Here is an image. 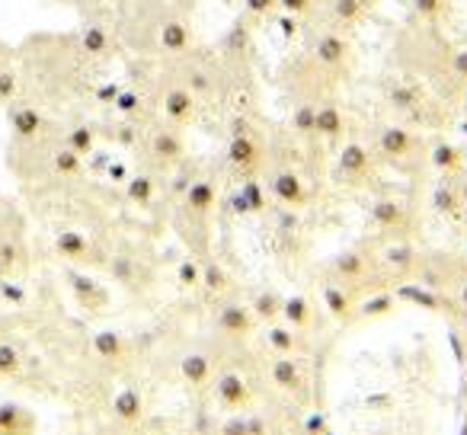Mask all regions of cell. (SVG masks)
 I'll use <instances>...</instances> for the list:
<instances>
[{"instance_id":"29","label":"cell","mask_w":467,"mask_h":435,"mask_svg":"<svg viewBox=\"0 0 467 435\" xmlns=\"http://www.w3.org/2000/svg\"><path fill=\"white\" fill-rule=\"evenodd\" d=\"M282 295L273 292V288H266V292L254 295V301H250V311L256 314V320L260 324H275V320H282Z\"/></svg>"},{"instance_id":"37","label":"cell","mask_w":467,"mask_h":435,"mask_svg":"<svg viewBox=\"0 0 467 435\" xmlns=\"http://www.w3.org/2000/svg\"><path fill=\"white\" fill-rule=\"evenodd\" d=\"M52 170L58 176H80V173H84V157L74 154L71 148H65V144H61V148L52 154Z\"/></svg>"},{"instance_id":"32","label":"cell","mask_w":467,"mask_h":435,"mask_svg":"<svg viewBox=\"0 0 467 435\" xmlns=\"http://www.w3.org/2000/svg\"><path fill=\"white\" fill-rule=\"evenodd\" d=\"M55 250H58L65 260H87L90 243H87V237L80 234V231H61V234L55 237Z\"/></svg>"},{"instance_id":"5","label":"cell","mask_w":467,"mask_h":435,"mask_svg":"<svg viewBox=\"0 0 467 435\" xmlns=\"http://www.w3.org/2000/svg\"><path fill=\"white\" fill-rule=\"evenodd\" d=\"M394 295H397V301H407V305H416L429 314H448V317H458L461 314L458 298L439 292V288L422 285V282H397Z\"/></svg>"},{"instance_id":"28","label":"cell","mask_w":467,"mask_h":435,"mask_svg":"<svg viewBox=\"0 0 467 435\" xmlns=\"http://www.w3.org/2000/svg\"><path fill=\"white\" fill-rule=\"evenodd\" d=\"M10 125H14L16 138L29 141V138H36V135L42 131L46 119H42V112H39V109H33V106H16V109L10 112Z\"/></svg>"},{"instance_id":"54","label":"cell","mask_w":467,"mask_h":435,"mask_svg":"<svg viewBox=\"0 0 467 435\" xmlns=\"http://www.w3.org/2000/svg\"><path fill=\"white\" fill-rule=\"evenodd\" d=\"M461 222H467V199H464V218H461Z\"/></svg>"},{"instance_id":"53","label":"cell","mask_w":467,"mask_h":435,"mask_svg":"<svg viewBox=\"0 0 467 435\" xmlns=\"http://www.w3.org/2000/svg\"><path fill=\"white\" fill-rule=\"evenodd\" d=\"M458 103H461V109H464V112H467V84H464V87H461V93H458Z\"/></svg>"},{"instance_id":"43","label":"cell","mask_w":467,"mask_h":435,"mask_svg":"<svg viewBox=\"0 0 467 435\" xmlns=\"http://www.w3.org/2000/svg\"><path fill=\"white\" fill-rule=\"evenodd\" d=\"M176 275H180V285H186V288L202 285V266L195 260H182L180 269H176Z\"/></svg>"},{"instance_id":"18","label":"cell","mask_w":467,"mask_h":435,"mask_svg":"<svg viewBox=\"0 0 467 435\" xmlns=\"http://www.w3.org/2000/svg\"><path fill=\"white\" fill-rule=\"evenodd\" d=\"M214 371H218L214 358L208 356V352H202V349L186 352V356H182V362H180V375H182V381H186L189 388H205V384H212Z\"/></svg>"},{"instance_id":"42","label":"cell","mask_w":467,"mask_h":435,"mask_svg":"<svg viewBox=\"0 0 467 435\" xmlns=\"http://www.w3.org/2000/svg\"><path fill=\"white\" fill-rule=\"evenodd\" d=\"M112 106H116L125 119H135L138 112H141V93L138 90H119L116 99H112Z\"/></svg>"},{"instance_id":"52","label":"cell","mask_w":467,"mask_h":435,"mask_svg":"<svg viewBox=\"0 0 467 435\" xmlns=\"http://www.w3.org/2000/svg\"><path fill=\"white\" fill-rule=\"evenodd\" d=\"M109 176H112V180H122V176H125L122 163H112V167H109Z\"/></svg>"},{"instance_id":"51","label":"cell","mask_w":467,"mask_h":435,"mask_svg":"<svg viewBox=\"0 0 467 435\" xmlns=\"http://www.w3.org/2000/svg\"><path fill=\"white\" fill-rule=\"evenodd\" d=\"M307 432H311V435H324V419H320V416H311V419H307Z\"/></svg>"},{"instance_id":"31","label":"cell","mask_w":467,"mask_h":435,"mask_svg":"<svg viewBox=\"0 0 467 435\" xmlns=\"http://www.w3.org/2000/svg\"><path fill=\"white\" fill-rule=\"evenodd\" d=\"M292 131L301 138H317V103L298 99V106L292 109Z\"/></svg>"},{"instance_id":"49","label":"cell","mask_w":467,"mask_h":435,"mask_svg":"<svg viewBox=\"0 0 467 435\" xmlns=\"http://www.w3.org/2000/svg\"><path fill=\"white\" fill-rule=\"evenodd\" d=\"M138 138H141V135H138V129H135L131 122H125L122 129L116 131V141H119V144H125V148H131V144H135Z\"/></svg>"},{"instance_id":"12","label":"cell","mask_w":467,"mask_h":435,"mask_svg":"<svg viewBox=\"0 0 467 435\" xmlns=\"http://www.w3.org/2000/svg\"><path fill=\"white\" fill-rule=\"evenodd\" d=\"M148 148H150V157H154L161 167H173V163L182 161L186 154V141H182V131L176 125H157L148 138Z\"/></svg>"},{"instance_id":"55","label":"cell","mask_w":467,"mask_h":435,"mask_svg":"<svg viewBox=\"0 0 467 435\" xmlns=\"http://www.w3.org/2000/svg\"><path fill=\"white\" fill-rule=\"evenodd\" d=\"M464 170H467V148H464Z\"/></svg>"},{"instance_id":"34","label":"cell","mask_w":467,"mask_h":435,"mask_svg":"<svg viewBox=\"0 0 467 435\" xmlns=\"http://www.w3.org/2000/svg\"><path fill=\"white\" fill-rule=\"evenodd\" d=\"M413 4V16L422 26H439L448 14V0H410Z\"/></svg>"},{"instance_id":"30","label":"cell","mask_w":467,"mask_h":435,"mask_svg":"<svg viewBox=\"0 0 467 435\" xmlns=\"http://www.w3.org/2000/svg\"><path fill=\"white\" fill-rule=\"evenodd\" d=\"M67 282H71V288H74V295H78L80 305H87V307H103L106 305V292L93 279H87V275H80V273H67Z\"/></svg>"},{"instance_id":"10","label":"cell","mask_w":467,"mask_h":435,"mask_svg":"<svg viewBox=\"0 0 467 435\" xmlns=\"http://www.w3.org/2000/svg\"><path fill=\"white\" fill-rule=\"evenodd\" d=\"M269 192H273V199H279L282 205H288V208H301L311 199L305 180H301V173L292 163H279V167L273 170V176H269Z\"/></svg>"},{"instance_id":"7","label":"cell","mask_w":467,"mask_h":435,"mask_svg":"<svg viewBox=\"0 0 467 435\" xmlns=\"http://www.w3.org/2000/svg\"><path fill=\"white\" fill-rule=\"evenodd\" d=\"M422 148V141L413 135L410 129H403V125H381L375 135V150L384 157L388 163H403L410 161V157H416Z\"/></svg>"},{"instance_id":"20","label":"cell","mask_w":467,"mask_h":435,"mask_svg":"<svg viewBox=\"0 0 467 435\" xmlns=\"http://www.w3.org/2000/svg\"><path fill=\"white\" fill-rule=\"evenodd\" d=\"M266 186L260 182V176H250V180L241 182V189L234 192V212L244 214V218H250V214H263L266 212Z\"/></svg>"},{"instance_id":"40","label":"cell","mask_w":467,"mask_h":435,"mask_svg":"<svg viewBox=\"0 0 467 435\" xmlns=\"http://www.w3.org/2000/svg\"><path fill=\"white\" fill-rule=\"evenodd\" d=\"M80 48L87 55H103L109 48V36H106L103 26H87L84 36H80Z\"/></svg>"},{"instance_id":"3","label":"cell","mask_w":467,"mask_h":435,"mask_svg":"<svg viewBox=\"0 0 467 435\" xmlns=\"http://www.w3.org/2000/svg\"><path fill=\"white\" fill-rule=\"evenodd\" d=\"M337 182L349 189H365L371 180H375V157H371V148H365L362 141H346L343 150L337 157Z\"/></svg>"},{"instance_id":"44","label":"cell","mask_w":467,"mask_h":435,"mask_svg":"<svg viewBox=\"0 0 467 435\" xmlns=\"http://www.w3.org/2000/svg\"><path fill=\"white\" fill-rule=\"evenodd\" d=\"M244 7H247V14L256 16V20H269V16H275V10H279V0H244Z\"/></svg>"},{"instance_id":"45","label":"cell","mask_w":467,"mask_h":435,"mask_svg":"<svg viewBox=\"0 0 467 435\" xmlns=\"http://www.w3.org/2000/svg\"><path fill=\"white\" fill-rule=\"evenodd\" d=\"M0 295H4V301H10V305H23V301H26V288H23L20 282H0Z\"/></svg>"},{"instance_id":"4","label":"cell","mask_w":467,"mask_h":435,"mask_svg":"<svg viewBox=\"0 0 467 435\" xmlns=\"http://www.w3.org/2000/svg\"><path fill=\"white\" fill-rule=\"evenodd\" d=\"M420 250H416V243L410 241V237H388L384 241V247L378 250V269L384 273V279L388 275H394V285L400 279H413L416 266H420Z\"/></svg>"},{"instance_id":"41","label":"cell","mask_w":467,"mask_h":435,"mask_svg":"<svg viewBox=\"0 0 467 435\" xmlns=\"http://www.w3.org/2000/svg\"><path fill=\"white\" fill-rule=\"evenodd\" d=\"M23 368V352L14 343H0V378H14Z\"/></svg>"},{"instance_id":"11","label":"cell","mask_w":467,"mask_h":435,"mask_svg":"<svg viewBox=\"0 0 467 435\" xmlns=\"http://www.w3.org/2000/svg\"><path fill=\"white\" fill-rule=\"evenodd\" d=\"M371 224L388 237H407L410 234V212L400 199L384 195L371 205Z\"/></svg>"},{"instance_id":"36","label":"cell","mask_w":467,"mask_h":435,"mask_svg":"<svg viewBox=\"0 0 467 435\" xmlns=\"http://www.w3.org/2000/svg\"><path fill=\"white\" fill-rule=\"evenodd\" d=\"M125 195H129L135 205L148 208L150 202H154V195H157V186H154V180H150L148 173H138V176H131V180H129V186H125Z\"/></svg>"},{"instance_id":"25","label":"cell","mask_w":467,"mask_h":435,"mask_svg":"<svg viewBox=\"0 0 467 435\" xmlns=\"http://www.w3.org/2000/svg\"><path fill=\"white\" fill-rule=\"evenodd\" d=\"M266 346L275 356H298V352L305 349V339H301L298 330H292L288 324L275 320V324H266Z\"/></svg>"},{"instance_id":"47","label":"cell","mask_w":467,"mask_h":435,"mask_svg":"<svg viewBox=\"0 0 467 435\" xmlns=\"http://www.w3.org/2000/svg\"><path fill=\"white\" fill-rule=\"evenodd\" d=\"M314 7V0H279V10H285L288 16H305Z\"/></svg>"},{"instance_id":"48","label":"cell","mask_w":467,"mask_h":435,"mask_svg":"<svg viewBox=\"0 0 467 435\" xmlns=\"http://www.w3.org/2000/svg\"><path fill=\"white\" fill-rule=\"evenodd\" d=\"M10 97H16V74L10 67H4L0 71V99H10Z\"/></svg>"},{"instance_id":"1","label":"cell","mask_w":467,"mask_h":435,"mask_svg":"<svg viewBox=\"0 0 467 435\" xmlns=\"http://www.w3.org/2000/svg\"><path fill=\"white\" fill-rule=\"evenodd\" d=\"M266 141H263L260 131H254L250 125H244L237 119L234 125V135H231V144H227V161L231 167L237 170L241 180H250V176H260V170L266 167Z\"/></svg>"},{"instance_id":"35","label":"cell","mask_w":467,"mask_h":435,"mask_svg":"<svg viewBox=\"0 0 467 435\" xmlns=\"http://www.w3.org/2000/svg\"><path fill=\"white\" fill-rule=\"evenodd\" d=\"M65 148H71L74 154H80V157L93 154V148H97V131H93L90 125H74L65 135Z\"/></svg>"},{"instance_id":"19","label":"cell","mask_w":467,"mask_h":435,"mask_svg":"<svg viewBox=\"0 0 467 435\" xmlns=\"http://www.w3.org/2000/svg\"><path fill=\"white\" fill-rule=\"evenodd\" d=\"M214 202H218V186L212 180H192L182 192V208L195 218H208L214 212Z\"/></svg>"},{"instance_id":"9","label":"cell","mask_w":467,"mask_h":435,"mask_svg":"<svg viewBox=\"0 0 467 435\" xmlns=\"http://www.w3.org/2000/svg\"><path fill=\"white\" fill-rule=\"evenodd\" d=\"M214 397L224 409H244L254 400V390L241 368H218L214 371Z\"/></svg>"},{"instance_id":"14","label":"cell","mask_w":467,"mask_h":435,"mask_svg":"<svg viewBox=\"0 0 467 435\" xmlns=\"http://www.w3.org/2000/svg\"><path fill=\"white\" fill-rule=\"evenodd\" d=\"M320 298H324V307L337 324H352L356 320V305H358V295L352 288L339 285V282H324L320 288Z\"/></svg>"},{"instance_id":"26","label":"cell","mask_w":467,"mask_h":435,"mask_svg":"<svg viewBox=\"0 0 467 435\" xmlns=\"http://www.w3.org/2000/svg\"><path fill=\"white\" fill-rule=\"evenodd\" d=\"M112 416H116L119 422H129V426L141 422V416H144V397L138 394V390H131V388L119 390V394L112 397Z\"/></svg>"},{"instance_id":"16","label":"cell","mask_w":467,"mask_h":435,"mask_svg":"<svg viewBox=\"0 0 467 435\" xmlns=\"http://www.w3.org/2000/svg\"><path fill=\"white\" fill-rule=\"evenodd\" d=\"M36 429H39V419L33 409L14 400L0 403V435H36Z\"/></svg>"},{"instance_id":"38","label":"cell","mask_w":467,"mask_h":435,"mask_svg":"<svg viewBox=\"0 0 467 435\" xmlns=\"http://www.w3.org/2000/svg\"><path fill=\"white\" fill-rule=\"evenodd\" d=\"M93 349H97V356H103V358H122L129 346H125V339L119 337V333L103 330L93 337Z\"/></svg>"},{"instance_id":"15","label":"cell","mask_w":467,"mask_h":435,"mask_svg":"<svg viewBox=\"0 0 467 435\" xmlns=\"http://www.w3.org/2000/svg\"><path fill=\"white\" fill-rule=\"evenodd\" d=\"M269 378H273L285 394H292V397L307 394V375L295 356H275L273 362H269Z\"/></svg>"},{"instance_id":"13","label":"cell","mask_w":467,"mask_h":435,"mask_svg":"<svg viewBox=\"0 0 467 435\" xmlns=\"http://www.w3.org/2000/svg\"><path fill=\"white\" fill-rule=\"evenodd\" d=\"M256 324H260L256 314L250 311V305H241V301H227L218 311V317H214L218 333H224V337H231V339H247L250 333L256 330Z\"/></svg>"},{"instance_id":"22","label":"cell","mask_w":467,"mask_h":435,"mask_svg":"<svg viewBox=\"0 0 467 435\" xmlns=\"http://www.w3.org/2000/svg\"><path fill=\"white\" fill-rule=\"evenodd\" d=\"M432 205H435V212H439V214H445V218H451V222H461V218H464V199H461L458 180L445 176V180L435 186Z\"/></svg>"},{"instance_id":"50","label":"cell","mask_w":467,"mask_h":435,"mask_svg":"<svg viewBox=\"0 0 467 435\" xmlns=\"http://www.w3.org/2000/svg\"><path fill=\"white\" fill-rule=\"evenodd\" d=\"M247 435H269V426L263 416H247Z\"/></svg>"},{"instance_id":"21","label":"cell","mask_w":467,"mask_h":435,"mask_svg":"<svg viewBox=\"0 0 467 435\" xmlns=\"http://www.w3.org/2000/svg\"><path fill=\"white\" fill-rule=\"evenodd\" d=\"M346 135V112L339 109L333 99H324V103H317V138L320 141H343Z\"/></svg>"},{"instance_id":"6","label":"cell","mask_w":467,"mask_h":435,"mask_svg":"<svg viewBox=\"0 0 467 435\" xmlns=\"http://www.w3.org/2000/svg\"><path fill=\"white\" fill-rule=\"evenodd\" d=\"M307 55H311V58L317 61V65L324 67L327 74L339 78V74L349 67V58H352L349 36H343V33H320L317 39L311 42Z\"/></svg>"},{"instance_id":"2","label":"cell","mask_w":467,"mask_h":435,"mask_svg":"<svg viewBox=\"0 0 467 435\" xmlns=\"http://www.w3.org/2000/svg\"><path fill=\"white\" fill-rule=\"evenodd\" d=\"M413 279L429 288H439V292L451 295L467 282V260H461L454 254H422Z\"/></svg>"},{"instance_id":"39","label":"cell","mask_w":467,"mask_h":435,"mask_svg":"<svg viewBox=\"0 0 467 435\" xmlns=\"http://www.w3.org/2000/svg\"><path fill=\"white\" fill-rule=\"evenodd\" d=\"M202 285L212 295H224L231 288V273L221 263H208V266H202Z\"/></svg>"},{"instance_id":"33","label":"cell","mask_w":467,"mask_h":435,"mask_svg":"<svg viewBox=\"0 0 467 435\" xmlns=\"http://www.w3.org/2000/svg\"><path fill=\"white\" fill-rule=\"evenodd\" d=\"M365 14V0H330V20L339 26H356Z\"/></svg>"},{"instance_id":"24","label":"cell","mask_w":467,"mask_h":435,"mask_svg":"<svg viewBox=\"0 0 467 435\" xmlns=\"http://www.w3.org/2000/svg\"><path fill=\"white\" fill-rule=\"evenodd\" d=\"M429 163L439 170L441 176H461L464 173V148L451 141H435L432 150H429Z\"/></svg>"},{"instance_id":"23","label":"cell","mask_w":467,"mask_h":435,"mask_svg":"<svg viewBox=\"0 0 467 435\" xmlns=\"http://www.w3.org/2000/svg\"><path fill=\"white\" fill-rule=\"evenodd\" d=\"M282 320H285L292 330L307 333V330H314V324H317V314H314V305L305 298V295H288V298L282 301Z\"/></svg>"},{"instance_id":"27","label":"cell","mask_w":467,"mask_h":435,"mask_svg":"<svg viewBox=\"0 0 467 435\" xmlns=\"http://www.w3.org/2000/svg\"><path fill=\"white\" fill-rule=\"evenodd\" d=\"M192 46V33L182 20H167L161 26V48L170 55H186Z\"/></svg>"},{"instance_id":"46","label":"cell","mask_w":467,"mask_h":435,"mask_svg":"<svg viewBox=\"0 0 467 435\" xmlns=\"http://www.w3.org/2000/svg\"><path fill=\"white\" fill-rule=\"evenodd\" d=\"M221 435H247V416H227L218 429Z\"/></svg>"},{"instance_id":"8","label":"cell","mask_w":467,"mask_h":435,"mask_svg":"<svg viewBox=\"0 0 467 435\" xmlns=\"http://www.w3.org/2000/svg\"><path fill=\"white\" fill-rule=\"evenodd\" d=\"M161 109H163V119H167L170 125L186 129V125H192L195 116H199V97H195L186 84L176 80V84H170L167 90L161 93Z\"/></svg>"},{"instance_id":"17","label":"cell","mask_w":467,"mask_h":435,"mask_svg":"<svg viewBox=\"0 0 467 435\" xmlns=\"http://www.w3.org/2000/svg\"><path fill=\"white\" fill-rule=\"evenodd\" d=\"M397 311V295L394 288H375V292L358 295L356 320H384Z\"/></svg>"}]
</instances>
